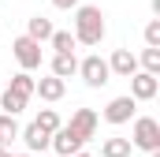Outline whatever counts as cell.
Instances as JSON below:
<instances>
[{"label": "cell", "mask_w": 160, "mask_h": 157, "mask_svg": "<svg viewBox=\"0 0 160 157\" xmlns=\"http://www.w3.org/2000/svg\"><path fill=\"white\" fill-rule=\"evenodd\" d=\"M8 157H15V154H8ZM19 157H34V154H19Z\"/></svg>", "instance_id": "25"}, {"label": "cell", "mask_w": 160, "mask_h": 157, "mask_svg": "<svg viewBox=\"0 0 160 157\" xmlns=\"http://www.w3.org/2000/svg\"><path fill=\"white\" fill-rule=\"evenodd\" d=\"M48 146H52V150H56L60 157H67V154H78L86 142H82V138L75 135V131H71V127H67V123H60V127L52 131V142H48Z\"/></svg>", "instance_id": "6"}, {"label": "cell", "mask_w": 160, "mask_h": 157, "mask_svg": "<svg viewBox=\"0 0 160 157\" xmlns=\"http://www.w3.org/2000/svg\"><path fill=\"white\" fill-rule=\"evenodd\" d=\"M19 138L26 142V150H30V154H41V150H48V142H52V135H48L41 123H30L26 131H19Z\"/></svg>", "instance_id": "10"}, {"label": "cell", "mask_w": 160, "mask_h": 157, "mask_svg": "<svg viewBox=\"0 0 160 157\" xmlns=\"http://www.w3.org/2000/svg\"><path fill=\"white\" fill-rule=\"evenodd\" d=\"M67 127L78 135L82 142H89V138L97 135V112H93V109H78V112L71 116V123H67Z\"/></svg>", "instance_id": "8"}, {"label": "cell", "mask_w": 160, "mask_h": 157, "mask_svg": "<svg viewBox=\"0 0 160 157\" xmlns=\"http://www.w3.org/2000/svg\"><path fill=\"white\" fill-rule=\"evenodd\" d=\"M142 68H145L149 75H160V49H153V45H149V49L142 52Z\"/></svg>", "instance_id": "19"}, {"label": "cell", "mask_w": 160, "mask_h": 157, "mask_svg": "<svg viewBox=\"0 0 160 157\" xmlns=\"http://www.w3.org/2000/svg\"><path fill=\"white\" fill-rule=\"evenodd\" d=\"M67 157H89V154H82V150H78V154H67Z\"/></svg>", "instance_id": "23"}, {"label": "cell", "mask_w": 160, "mask_h": 157, "mask_svg": "<svg viewBox=\"0 0 160 157\" xmlns=\"http://www.w3.org/2000/svg\"><path fill=\"white\" fill-rule=\"evenodd\" d=\"M104 38V15L101 8L86 4V8H75V41L78 45H101Z\"/></svg>", "instance_id": "1"}, {"label": "cell", "mask_w": 160, "mask_h": 157, "mask_svg": "<svg viewBox=\"0 0 160 157\" xmlns=\"http://www.w3.org/2000/svg\"><path fill=\"white\" fill-rule=\"evenodd\" d=\"M63 90H67V82L60 75H48V78H38V86H34V94H41L45 101H60L63 97Z\"/></svg>", "instance_id": "11"}, {"label": "cell", "mask_w": 160, "mask_h": 157, "mask_svg": "<svg viewBox=\"0 0 160 157\" xmlns=\"http://www.w3.org/2000/svg\"><path fill=\"white\" fill-rule=\"evenodd\" d=\"M75 71H78V60H75V52H56V56H52V75L71 78Z\"/></svg>", "instance_id": "12"}, {"label": "cell", "mask_w": 160, "mask_h": 157, "mask_svg": "<svg viewBox=\"0 0 160 157\" xmlns=\"http://www.w3.org/2000/svg\"><path fill=\"white\" fill-rule=\"evenodd\" d=\"M0 157H8V146H0Z\"/></svg>", "instance_id": "24"}, {"label": "cell", "mask_w": 160, "mask_h": 157, "mask_svg": "<svg viewBox=\"0 0 160 157\" xmlns=\"http://www.w3.org/2000/svg\"><path fill=\"white\" fill-rule=\"evenodd\" d=\"M11 52H15V60L22 64V71H34V68H41V41H34L30 34H22V38L11 41Z\"/></svg>", "instance_id": "4"}, {"label": "cell", "mask_w": 160, "mask_h": 157, "mask_svg": "<svg viewBox=\"0 0 160 157\" xmlns=\"http://www.w3.org/2000/svg\"><path fill=\"white\" fill-rule=\"evenodd\" d=\"M0 109L11 112V116H19V112L26 109V97H19L15 90H0Z\"/></svg>", "instance_id": "16"}, {"label": "cell", "mask_w": 160, "mask_h": 157, "mask_svg": "<svg viewBox=\"0 0 160 157\" xmlns=\"http://www.w3.org/2000/svg\"><path fill=\"white\" fill-rule=\"evenodd\" d=\"M145 45H153V49H160V19H153V23L145 26Z\"/></svg>", "instance_id": "21"}, {"label": "cell", "mask_w": 160, "mask_h": 157, "mask_svg": "<svg viewBox=\"0 0 160 157\" xmlns=\"http://www.w3.org/2000/svg\"><path fill=\"white\" fill-rule=\"evenodd\" d=\"M134 109H138V101L127 94V97H112L108 101V109H104V120L108 123H127V120L134 116Z\"/></svg>", "instance_id": "7"}, {"label": "cell", "mask_w": 160, "mask_h": 157, "mask_svg": "<svg viewBox=\"0 0 160 157\" xmlns=\"http://www.w3.org/2000/svg\"><path fill=\"white\" fill-rule=\"evenodd\" d=\"M101 157H130V138H104Z\"/></svg>", "instance_id": "17"}, {"label": "cell", "mask_w": 160, "mask_h": 157, "mask_svg": "<svg viewBox=\"0 0 160 157\" xmlns=\"http://www.w3.org/2000/svg\"><path fill=\"white\" fill-rule=\"evenodd\" d=\"M52 49H56V52H75V45H78V41H75V34H71V30H52Z\"/></svg>", "instance_id": "18"}, {"label": "cell", "mask_w": 160, "mask_h": 157, "mask_svg": "<svg viewBox=\"0 0 160 157\" xmlns=\"http://www.w3.org/2000/svg\"><path fill=\"white\" fill-rule=\"evenodd\" d=\"M26 34H30L34 41H48L52 38V23H48L45 15H34V19L26 23Z\"/></svg>", "instance_id": "13"}, {"label": "cell", "mask_w": 160, "mask_h": 157, "mask_svg": "<svg viewBox=\"0 0 160 157\" xmlns=\"http://www.w3.org/2000/svg\"><path fill=\"white\" fill-rule=\"evenodd\" d=\"M34 86H38V78L30 75V71H19V75L11 78V86H8V90H15L19 97H26V101H30V94H34Z\"/></svg>", "instance_id": "15"}, {"label": "cell", "mask_w": 160, "mask_h": 157, "mask_svg": "<svg viewBox=\"0 0 160 157\" xmlns=\"http://www.w3.org/2000/svg\"><path fill=\"white\" fill-rule=\"evenodd\" d=\"M34 123H41V127H45V131H48V135H52V131H56V127H60V116H56V112H52V109H45V112H41V116L34 120Z\"/></svg>", "instance_id": "20"}, {"label": "cell", "mask_w": 160, "mask_h": 157, "mask_svg": "<svg viewBox=\"0 0 160 157\" xmlns=\"http://www.w3.org/2000/svg\"><path fill=\"white\" fill-rule=\"evenodd\" d=\"M130 146H142V150H160V123L153 116H138L134 120V138H130Z\"/></svg>", "instance_id": "2"}, {"label": "cell", "mask_w": 160, "mask_h": 157, "mask_svg": "<svg viewBox=\"0 0 160 157\" xmlns=\"http://www.w3.org/2000/svg\"><path fill=\"white\" fill-rule=\"evenodd\" d=\"M108 71H112V75H119V78H130L134 71H138V56H134L130 49H116V52H112V60H108Z\"/></svg>", "instance_id": "9"}, {"label": "cell", "mask_w": 160, "mask_h": 157, "mask_svg": "<svg viewBox=\"0 0 160 157\" xmlns=\"http://www.w3.org/2000/svg\"><path fill=\"white\" fill-rule=\"evenodd\" d=\"M160 90V75H149V71H134L130 75V97L134 101H153Z\"/></svg>", "instance_id": "5"}, {"label": "cell", "mask_w": 160, "mask_h": 157, "mask_svg": "<svg viewBox=\"0 0 160 157\" xmlns=\"http://www.w3.org/2000/svg\"><path fill=\"white\" fill-rule=\"evenodd\" d=\"M78 75L86 78V86H93V90H101V86H108V82H112L108 60H101V56H86V60L78 64Z\"/></svg>", "instance_id": "3"}, {"label": "cell", "mask_w": 160, "mask_h": 157, "mask_svg": "<svg viewBox=\"0 0 160 157\" xmlns=\"http://www.w3.org/2000/svg\"><path fill=\"white\" fill-rule=\"evenodd\" d=\"M56 8H63V11H71V8H78V0H52Z\"/></svg>", "instance_id": "22"}, {"label": "cell", "mask_w": 160, "mask_h": 157, "mask_svg": "<svg viewBox=\"0 0 160 157\" xmlns=\"http://www.w3.org/2000/svg\"><path fill=\"white\" fill-rule=\"evenodd\" d=\"M19 138V123H15V116L11 112H0V146H11Z\"/></svg>", "instance_id": "14"}, {"label": "cell", "mask_w": 160, "mask_h": 157, "mask_svg": "<svg viewBox=\"0 0 160 157\" xmlns=\"http://www.w3.org/2000/svg\"><path fill=\"white\" fill-rule=\"evenodd\" d=\"M149 157H157V150H153V154H149Z\"/></svg>", "instance_id": "26"}, {"label": "cell", "mask_w": 160, "mask_h": 157, "mask_svg": "<svg viewBox=\"0 0 160 157\" xmlns=\"http://www.w3.org/2000/svg\"><path fill=\"white\" fill-rule=\"evenodd\" d=\"M0 90H4V82H0Z\"/></svg>", "instance_id": "27"}]
</instances>
